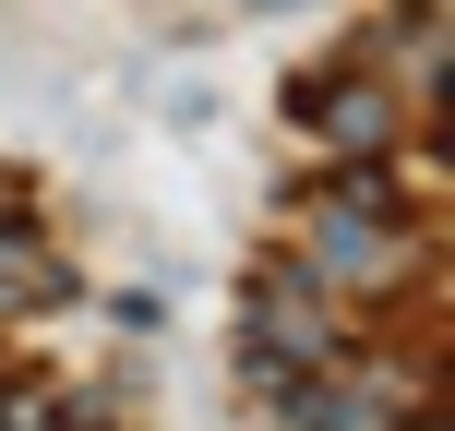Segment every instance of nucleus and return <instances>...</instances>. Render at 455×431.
Returning <instances> with one entry per match:
<instances>
[{
    "label": "nucleus",
    "instance_id": "1",
    "mask_svg": "<svg viewBox=\"0 0 455 431\" xmlns=\"http://www.w3.org/2000/svg\"><path fill=\"white\" fill-rule=\"evenodd\" d=\"M251 12H288V0H251Z\"/></svg>",
    "mask_w": 455,
    "mask_h": 431
}]
</instances>
